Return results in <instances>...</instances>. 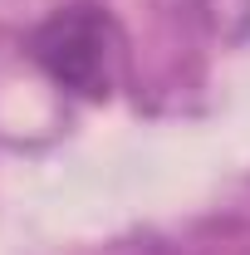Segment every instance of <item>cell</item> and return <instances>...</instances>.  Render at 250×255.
I'll use <instances>...</instances> for the list:
<instances>
[{
	"label": "cell",
	"mask_w": 250,
	"mask_h": 255,
	"mask_svg": "<svg viewBox=\"0 0 250 255\" xmlns=\"http://www.w3.org/2000/svg\"><path fill=\"white\" fill-rule=\"evenodd\" d=\"M30 54L54 84H64L84 98H108L118 84L123 39H118V25L103 10L74 5V10H59L54 20H44L30 34Z\"/></svg>",
	"instance_id": "1"
}]
</instances>
